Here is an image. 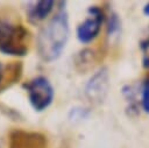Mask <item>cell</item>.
<instances>
[{
    "label": "cell",
    "mask_w": 149,
    "mask_h": 148,
    "mask_svg": "<svg viewBox=\"0 0 149 148\" xmlns=\"http://www.w3.org/2000/svg\"><path fill=\"white\" fill-rule=\"evenodd\" d=\"M29 30L21 23L0 17V52L22 57L28 52Z\"/></svg>",
    "instance_id": "obj_2"
},
{
    "label": "cell",
    "mask_w": 149,
    "mask_h": 148,
    "mask_svg": "<svg viewBox=\"0 0 149 148\" xmlns=\"http://www.w3.org/2000/svg\"><path fill=\"white\" fill-rule=\"evenodd\" d=\"M8 148H47V139L37 132L15 129L9 134Z\"/></svg>",
    "instance_id": "obj_6"
},
{
    "label": "cell",
    "mask_w": 149,
    "mask_h": 148,
    "mask_svg": "<svg viewBox=\"0 0 149 148\" xmlns=\"http://www.w3.org/2000/svg\"><path fill=\"white\" fill-rule=\"evenodd\" d=\"M141 105L144 112L149 113V77L143 82L141 89Z\"/></svg>",
    "instance_id": "obj_10"
},
{
    "label": "cell",
    "mask_w": 149,
    "mask_h": 148,
    "mask_svg": "<svg viewBox=\"0 0 149 148\" xmlns=\"http://www.w3.org/2000/svg\"><path fill=\"white\" fill-rule=\"evenodd\" d=\"M104 21V13L97 6H91L87 9V16L77 27L76 34L81 43H90L100 33Z\"/></svg>",
    "instance_id": "obj_4"
},
{
    "label": "cell",
    "mask_w": 149,
    "mask_h": 148,
    "mask_svg": "<svg viewBox=\"0 0 149 148\" xmlns=\"http://www.w3.org/2000/svg\"><path fill=\"white\" fill-rule=\"evenodd\" d=\"M140 49L142 52V65L146 69H149V36L140 42Z\"/></svg>",
    "instance_id": "obj_11"
},
{
    "label": "cell",
    "mask_w": 149,
    "mask_h": 148,
    "mask_svg": "<svg viewBox=\"0 0 149 148\" xmlns=\"http://www.w3.org/2000/svg\"><path fill=\"white\" fill-rule=\"evenodd\" d=\"M22 87L26 90L29 103L36 112H42L51 105L55 96V90L47 77H34L27 83H23Z\"/></svg>",
    "instance_id": "obj_3"
},
{
    "label": "cell",
    "mask_w": 149,
    "mask_h": 148,
    "mask_svg": "<svg viewBox=\"0 0 149 148\" xmlns=\"http://www.w3.org/2000/svg\"><path fill=\"white\" fill-rule=\"evenodd\" d=\"M108 71L106 68L98 70L85 86L86 97L93 103H101L108 91Z\"/></svg>",
    "instance_id": "obj_5"
},
{
    "label": "cell",
    "mask_w": 149,
    "mask_h": 148,
    "mask_svg": "<svg viewBox=\"0 0 149 148\" xmlns=\"http://www.w3.org/2000/svg\"><path fill=\"white\" fill-rule=\"evenodd\" d=\"M58 10L38 31L36 38L37 54L44 62L57 59L69 40L70 27L65 2H59Z\"/></svg>",
    "instance_id": "obj_1"
},
{
    "label": "cell",
    "mask_w": 149,
    "mask_h": 148,
    "mask_svg": "<svg viewBox=\"0 0 149 148\" xmlns=\"http://www.w3.org/2000/svg\"><path fill=\"white\" fill-rule=\"evenodd\" d=\"M22 62H10L7 64L0 62V93L17 83L22 77Z\"/></svg>",
    "instance_id": "obj_7"
},
{
    "label": "cell",
    "mask_w": 149,
    "mask_h": 148,
    "mask_svg": "<svg viewBox=\"0 0 149 148\" xmlns=\"http://www.w3.org/2000/svg\"><path fill=\"white\" fill-rule=\"evenodd\" d=\"M55 6V1L52 0H38L29 2L26 8L27 19L31 23H37L49 16Z\"/></svg>",
    "instance_id": "obj_8"
},
{
    "label": "cell",
    "mask_w": 149,
    "mask_h": 148,
    "mask_svg": "<svg viewBox=\"0 0 149 148\" xmlns=\"http://www.w3.org/2000/svg\"><path fill=\"white\" fill-rule=\"evenodd\" d=\"M143 12H144V14H146L147 16H149V3H147V5L144 6V8H143Z\"/></svg>",
    "instance_id": "obj_12"
},
{
    "label": "cell",
    "mask_w": 149,
    "mask_h": 148,
    "mask_svg": "<svg viewBox=\"0 0 149 148\" xmlns=\"http://www.w3.org/2000/svg\"><path fill=\"white\" fill-rule=\"evenodd\" d=\"M119 31H120V20H119V17H118L116 14L112 13L109 15L108 22H107V35L109 37H113Z\"/></svg>",
    "instance_id": "obj_9"
}]
</instances>
